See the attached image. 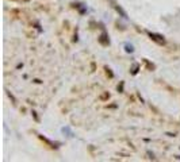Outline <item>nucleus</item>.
I'll list each match as a JSON object with an SVG mask.
<instances>
[{
  "label": "nucleus",
  "mask_w": 180,
  "mask_h": 162,
  "mask_svg": "<svg viewBox=\"0 0 180 162\" xmlns=\"http://www.w3.org/2000/svg\"><path fill=\"white\" fill-rule=\"evenodd\" d=\"M148 35L152 38V41H155L156 43H159V45H164V43H165V39H164V37H163V35H160V34L148 33Z\"/></svg>",
  "instance_id": "1"
},
{
  "label": "nucleus",
  "mask_w": 180,
  "mask_h": 162,
  "mask_svg": "<svg viewBox=\"0 0 180 162\" xmlns=\"http://www.w3.org/2000/svg\"><path fill=\"white\" fill-rule=\"evenodd\" d=\"M99 43H100L102 46H109L110 45V39H109V37H107V34L106 33H103L99 37Z\"/></svg>",
  "instance_id": "2"
},
{
  "label": "nucleus",
  "mask_w": 180,
  "mask_h": 162,
  "mask_svg": "<svg viewBox=\"0 0 180 162\" xmlns=\"http://www.w3.org/2000/svg\"><path fill=\"white\" fill-rule=\"evenodd\" d=\"M114 8H115V10H117V11H118V12L121 14V15H122V18H127V14H126L125 11L122 10V7H121V5H118V4H114Z\"/></svg>",
  "instance_id": "3"
},
{
  "label": "nucleus",
  "mask_w": 180,
  "mask_h": 162,
  "mask_svg": "<svg viewBox=\"0 0 180 162\" xmlns=\"http://www.w3.org/2000/svg\"><path fill=\"white\" fill-rule=\"evenodd\" d=\"M125 47H126V51H127V53H133V51H134L133 46H131V45H129V43H126V45H125Z\"/></svg>",
  "instance_id": "4"
},
{
  "label": "nucleus",
  "mask_w": 180,
  "mask_h": 162,
  "mask_svg": "<svg viewBox=\"0 0 180 162\" xmlns=\"http://www.w3.org/2000/svg\"><path fill=\"white\" fill-rule=\"evenodd\" d=\"M16 1H29V0H16Z\"/></svg>",
  "instance_id": "5"
}]
</instances>
